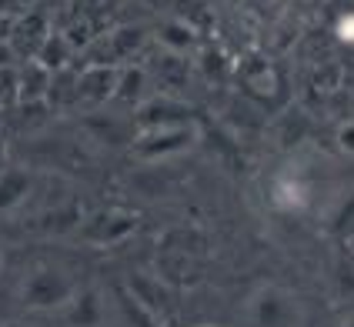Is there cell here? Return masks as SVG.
<instances>
[{
  "mask_svg": "<svg viewBox=\"0 0 354 327\" xmlns=\"http://www.w3.org/2000/svg\"><path fill=\"white\" fill-rule=\"evenodd\" d=\"M20 304L27 310H37V314H47V310H67L71 301L80 294L77 277L60 264H37L30 268L24 277H20Z\"/></svg>",
  "mask_w": 354,
  "mask_h": 327,
  "instance_id": "6da1fadb",
  "label": "cell"
},
{
  "mask_svg": "<svg viewBox=\"0 0 354 327\" xmlns=\"http://www.w3.org/2000/svg\"><path fill=\"white\" fill-rule=\"evenodd\" d=\"M197 131L194 120H177V124H160V127H144L131 140V154L138 157L140 164H160L180 157L197 147Z\"/></svg>",
  "mask_w": 354,
  "mask_h": 327,
  "instance_id": "7a4b0ae2",
  "label": "cell"
},
{
  "mask_svg": "<svg viewBox=\"0 0 354 327\" xmlns=\"http://www.w3.org/2000/svg\"><path fill=\"white\" fill-rule=\"evenodd\" d=\"M248 324L251 327H304V308L291 290L277 288V284H264L257 288L248 304Z\"/></svg>",
  "mask_w": 354,
  "mask_h": 327,
  "instance_id": "3957f363",
  "label": "cell"
},
{
  "mask_svg": "<svg viewBox=\"0 0 354 327\" xmlns=\"http://www.w3.org/2000/svg\"><path fill=\"white\" fill-rule=\"evenodd\" d=\"M134 231H138V214L114 207V211L84 217L77 234H80V241L91 244V247H118L120 241H127Z\"/></svg>",
  "mask_w": 354,
  "mask_h": 327,
  "instance_id": "277c9868",
  "label": "cell"
},
{
  "mask_svg": "<svg viewBox=\"0 0 354 327\" xmlns=\"http://www.w3.org/2000/svg\"><path fill=\"white\" fill-rule=\"evenodd\" d=\"M120 64L111 60H91L77 71V104L84 107H100L118 97Z\"/></svg>",
  "mask_w": 354,
  "mask_h": 327,
  "instance_id": "5b68a950",
  "label": "cell"
},
{
  "mask_svg": "<svg viewBox=\"0 0 354 327\" xmlns=\"http://www.w3.org/2000/svg\"><path fill=\"white\" fill-rule=\"evenodd\" d=\"M50 91H54V71L47 64H40L37 57H27L17 67V104L24 107L47 104Z\"/></svg>",
  "mask_w": 354,
  "mask_h": 327,
  "instance_id": "8992f818",
  "label": "cell"
},
{
  "mask_svg": "<svg viewBox=\"0 0 354 327\" xmlns=\"http://www.w3.org/2000/svg\"><path fill=\"white\" fill-rule=\"evenodd\" d=\"M154 40L164 54H177V57H194L197 47H201L197 27L184 17H164L154 27Z\"/></svg>",
  "mask_w": 354,
  "mask_h": 327,
  "instance_id": "52a82bcc",
  "label": "cell"
},
{
  "mask_svg": "<svg viewBox=\"0 0 354 327\" xmlns=\"http://www.w3.org/2000/svg\"><path fill=\"white\" fill-rule=\"evenodd\" d=\"M37 187V177L24 164H7L0 167V214H14L30 200V194Z\"/></svg>",
  "mask_w": 354,
  "mask_h": 327,
  "instance_id": "ba28073f",
  "label": "cell"
},
{
  "mask_svg": "<svg viewBox=\"0 0 354 327\" xmlns=\"http://www.w3.org/2000/svg\"><path fill=\"white\" fill-rule=\"evenodd\" d=\"M151 71L144 67V64H120V80H118V97L120 104H127V107H144L147 100H151Z\"/></svg>",
  "mask_w": 354,
  "mask_h": 327,
  "instance_id": "9c48e42d",
  "label": "cell"
},
{
  "mask_svg": "<svg viewBox=\"0 0 354 327\" xmlns=\"http://www.w3.org/2000/svg\"><path fill=\"white\" fill-rule=\"evenodd\" d=\"M37 60L47 64L54 74H64V71H74L77 47H74V40L67 37V30H50V34L44 37V44H40Z\"/></svg>",
  "mask_w": 354,
  "mask_h": 327,
  "instance_id": "30bf717a",
  "label": "cell"
},
{
  "mask_svg": "<svg viewBox=\"0 0 354 327\" xmlns=\"http://www.w3.org/2000/svg\"><path fill=\"white\" fill-rule=\"evenodd\" d=\"M67 321L74 327H100L104 321V301L97 290H80L67 308Z\"/></svg>",
  "mask_w": 354,
  "mask_h": 327,
  "instance_id": "8fae6325",
  "label": "cell"
},
{
  "mask_svg": "<svg viewBox=\"0 0 354 327\" xmlns=\"http://www.w3.org/2000/svg\"><path fill=\"white\" fill-rule=\"evenodd\" d=\"M271 197L284 211H301L308 204V187H304V180H297L295 174H281L274 180V187H271Z\"/></svg>",
  "mask_w": 354,
  "mask_h": 327,
  "instance_id": "7c38bea8",
  "label": "cell"
},
{
  "mask_svg": "<svg viewBox=\"0 0 354 327\" xmlns=\"http://www.w3.org/2000/svg\"><path fill=\"white\" fill-rule=\"evenodd\" d=\"M335 140H337V151H341L344 157H351V160H354V117H351V120H344V124L337 127Z\"/></svg>",
  "mask_w": 354,
  "mask_h": 327,
  "instance_id": "4fadbf2b",
  "label": "cell"
},
{
  "mask_svg": "<svg viewBox=\"0 0 354 327\" xmlns=\"http://www.w3.org/2000/svg\"><path fill=\"white\" fill-rule=\"evenodd\" d=\"M20 64H24V57H20V50L14 47V40H0V71H14Z\"/></svg>",
  "mask_w": 354,
  "mask_h": 327,
  "instance_id": "5bb4252c",
  "label": "cell"
},
{
  "mask_svg": "<svg viewBox=\"0 0 354 327\" xmlns=\"http://www.w3.org/2000/svg\"><path fill=\"white\" fill-rule=\"evenodd\" d=\"M17 17H20V14L0 10V40H14V30H17Z\"/></svg>",
  "mask_w": 354,
  "mask_h": 327,
  "instance_id": "9a60e30c",
  "label": "cell"
},
{
  "mask_svg": "<svg viewBox=\"0 0 354 327\" xmlns=\"http://www.w3.org/2000/svg\"><path fill=\"white\" fill-rule=\"evenodd\" d=\"M337 37L344 40V44H354V14H344V17L337 20Z\"/></svg>",
  "mask_w": 354,
  "mask_h": 327,
  "instance_id": "2e32d148",
  "label": "cell"
},
{
  "mask_svg": "<svg viewBox=\"0 0 354 327\" xmlns=\"http://www.w3.org/2000/svg\"><path fill=\"white\" fill-rule=\"evenodd\" d=\"M3 327H40V324H34V321H7Z\"/></svg>",
  "mask_w": 354,
  "mask_h": 327,
  "instance_id": "e0dca14e",
  "label": "cell"
},
{
  "mask_svg": "<svg viewBox=\"0 0 354 327\" xmlns=\"http://www.w3.org/2000/svg\"><path fill=\"white\" fill-rule=\"evenodd\" d=\"M341 327H354V317H348V321H341Z\"/></svg>",
  "mask_w": 354,
  "mask_h": 327,
  "instance_id": "ac0fdd59",
  "label": "cell"
}]
</instances>
